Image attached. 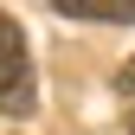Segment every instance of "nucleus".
I'll return each mask as SVG.
<instances>
[{
	"label": "nucleus",
	"instance_id": "obj_2",
	"mask_svg": "<svg viewBox=\"0 0 135 135\" xmlns=\"http://www.w3.org/2000/svg\"><path fill=\"white\" fill-rule=\"evenodd\" d=\"M52 13H71V20H116V26H135V0H52Z\"/></svg>",
	"mask_w": 135,
	"mask_h": 135
},
{
	"label": "nucleus",
	"instance_id": "obj_3",
	"mask_svg": "<svg viewBox=\"0 0 135 135\" xmlns=\"http://www.w3.org/2000/svg\"><path fill=\"white\" fill-rule=\"evenodd\" d=\"M116 103H122V122H129V135H135V58L116 71Z\"/></svg>",
	"mask_w": 135,
	"mask_h": 135
},
{
	"label": "nucleus",
	"instance_id": "obj_1",
	"mask_svg": "<svg viewBox=\"0 0 135 135\" xmlns=\"http://www.w3.org/2000/svg\"><path fill=\"white\" fill-rule=\"evenodd\" d=\"M39 109V77H32V52L13 13H0V116H26Z\"/></svg>",
	"mask_w": 135,
	"mask_h": 135
}]
</instances>
